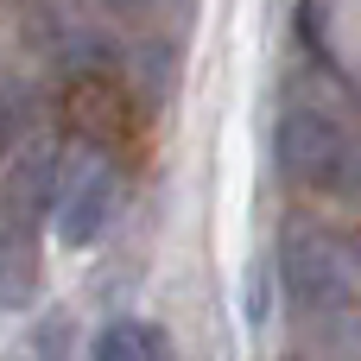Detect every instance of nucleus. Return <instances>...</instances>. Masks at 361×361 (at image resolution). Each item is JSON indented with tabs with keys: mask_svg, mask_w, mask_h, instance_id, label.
<instances>
[{
	"mask_svg": "<svg viewBox=\"0 0 361 361\" xmlns=\"http://www.w3.org/2000/svg\"><path fill=\"white\" fill-rule=\"evenodd\" d=\"M57 152L32 146L0 184V311L32 305L38 292V209L51 203Z\"/></svg>",
	"mask_w": 361,
	"mask_h": 361,
	"instance_id": "1",
	"label": "nucleus"
},
{
	"mask_svg": "<svg viewBox=\"0 0 361 361\" xmlns=\"http://www.w3.org/2000/svg\"><path fill=\"white\" fill-rule=\"evenodd\" d=\"M273 152H279V171L292 184L361 203V133L355 127H343L317 108H286L279 133H273Z\"/></svg>",
	"mask_w": 361,
	"mask_h": 361,
	"instance_id": "2",
	"label": "nucleus"
},
{
	"mask_svg": "<svg viewBox=\"0 0 361 361\" xmlns=\"http://www.w3.org/2000/svg\"><path fill=\"white\" fill-rule=\"evenodd\" d=\"M121 209V171L102 146H76L70 159H57V184H51V222L63 235V247H95L108 235Z\"/></svg>",
	"mask_w": 361,
	"mask_h": 361,
	"instance_id": "3",
	"label": "nucleus"
},
{
	"mask_svg": "<svg viewBox=\"0 0 361 361\" xmlns=\"http://www.w3.org/2000/svg\"><path fill=\"white\" fill-rule=\"evenodd\" d=\"M279 267H286V292L311 311V317H336L355 305V260L343 254V241L317 235L311 222H292L279 241Z\"/></svg>",
	"mask_w": 361,
	"mask_h": 361,
	"instance_id": "4",
	"label": "nucleus"
},
{
	"mask_svg": "<svg viewBox=\"0 0 361 361\" xmlns=\"http://www.w3.org/2000/svg\"><path fill=\"white\" fill-rule=\"evenodd\" d=\"M95 361H165V336H159L152 324L121 317V324H108V330L95 336Z\"/></svg>",
	"mask_w": 361,
	"mask_h": 361,
	"instance_id": "5",
	"label": "nucleus"
},
{
	"mask_svg": "<svg viewBox=\"0 0 361 361\" xmlns=\"http://www.w3.org/2000/svg\"><path fill=\"white\" fill-rule=\"evenodd\" d=\"M6 361H70V324L63 317H44L38 330H25L6 349Z\"/></svg>",
	"mask_w": 361,
	"mask_h": 361,
	"instance_id": "6",
	"label": "nucleus"
},
{
	"mask_svg": "<svg viewBox=\"0 0 361 361\" xmlns=\"http://www.w3.org/2000/svg\"><path fill=\"white\" fill-rule=\"evenodd\" d=\"M324 361H361V324H336L324 343Z\"/></svg>",
	"mask_w": 361,
	"mask_h": 361,
	"instance_id": "7",
	"label": "nucleus"
},
{
	"mask_svg": "<svg viewBox=\"0 0 361 361\" xmlns=\"http://www.w3.org/2000/svg\"><path fill=\"white\" fill-rule=\"evenodd\" d=\"M102 6H108V13H140L146 0H102Z\"/></svg>",
	"mask_w": 361,
	"mask_h": 361,
	"instance_id": "8",
	"label": "nucleus"
}]
</instances>
